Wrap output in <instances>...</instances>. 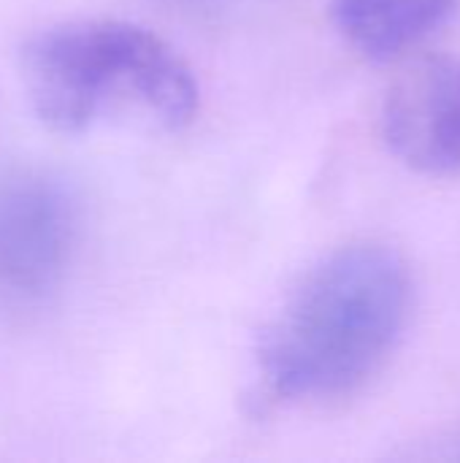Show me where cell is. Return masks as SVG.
Wrapping results in <instances>:
<instances>
[{"label":"cell","instance_id":"obj_1","mask_svg":"<svg viewBox=\"0 0 460 463\" xmlns=\"http://www.w3.org/2000/svg\"><path fill=\"white\" fill-rule=\"evenodd\" d=\"M412 309V274L385 244L323 258L271 326L260 366L279 399H333L363 385L396 347Z\"/></svg>","mask_w":460,"mask_h":463},{"label":"cell","instance_id":"obj_2","mask_svg":"<svg viewBox=\"0 0 460 463\" xmlns=\"http://www.w3.org/2000/svg\"><path fill=\"white\" fill-rule=\"evenodd\" d=\"M22 73L33 111L60 133H81L119 111L179 130L198 109L187 62L133 22L87 19L52 27L24 46Z\"/></svg>","mask_w":460,"mask_h":463},{"label":"cell","instance_id":"obj_3","mask_svg":"<svg viewBox=\"0 0 460 463\" xmlns=\"http://www.w3.org/2000/svg\"><path fill=\"white\" fill-rule=\"evenodd\" d=\"M73 206L60 184L19 176L0 184V296L16 304L52 293L70 263Z\"/></svg>","mask_w":460,"mask_h":463},{"label":"cell","instance_id":"obj_4","mask_svg":"<svg viewBox=\"0 0 460 463\" xmlns=\"http://www.w3.org/2000/svg\"><path fill=\"white\" fill-rule=\"evenodd\" d=\"M382 136L412 171L460 174V57L418 62L393 81L382 106Z\"/></svg>","mask_w":460,"mask_h":463},{"label":"cell","instance_id":"obj_5","mask_svg":"<svg viewBox=\"0 0 460 463\" xmlns=\"http://www.w3.org/2000/svg\"><path fill=\"white\" fill-rule=\"evenodd\" d=\"M460 0H331L344 41L374 62H390L439 30Z\"/></svg>","mask_w":460,"mask_h":463}]
</instances>
